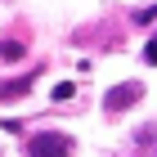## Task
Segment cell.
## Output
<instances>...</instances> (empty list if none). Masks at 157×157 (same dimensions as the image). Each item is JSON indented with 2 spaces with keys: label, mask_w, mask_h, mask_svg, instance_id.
Here are the masks:
<instances>
[{
  "label": "cell",
  "mask_w": 157,
  "mask_h": 157,
  "mask_svg": "<svg viewBox=\"0 0 157 157\" xmlns=\"http://www.w3.org/2000/svg\"><path fill=\"white\" fill-rule=\"evenodd\" d=\"M72 94H76V90H72L67 81H63V85H54V99H59V103H63V99H72Z\"/></svg>",
  "instance_id": "5"
},
{
  "label": "cell",
  "mask_w": 157,
  "mask_h": 157,
  "mask_svg": "<svg viewBox=\"0 0 157 157\" xmlns=\"http://www.w3.org/2000/svg\"><path fill=\"white\" fill-rule=\"evenodd\" d=\"M32 81H36V76H18V81H0V99H23L27 90H32Z\"/></svg>",
  "instance_id": "3"
},
{
  "label": "cell",
  "mask_w": 157,
  "mask_h": 157,
  "mask_svg": "<svg viewBox=\"0 0 157 157\" xmlns=\"http://www.w3.org/2000/svg\"><path fill=\"white\" fill-rule=\"evenodd\" d=\"M135 23H157V5H153V9H144V13H135Z\"/></svg>",
  "instance_id": "7"
},
{
  "label": "cell",
  "mask_w": 157,
  "mask_h": 157,
  "mask_svg": "<svg viewBox=\"0 0 157 157\" xmlns=\"http://www.w3.org/2000/svg\"><path fill=\"white\" fill-rule=\"evenodd\" d=\"M0 59H23V40H0Z\"/></svg>",
  "instance_id": "4"
},
{
  "label": "cell",
  "mask_w": 157,
  "mask_h": 157,
  "mask_svg": "<svg viewBox=\"0 0 157 157\" xmlns=\"http://www.w3.org/2000/svg\"><path fill=\"white\" fill-rule=\"evenodd\" d=\"M139 94H144V90H139L135 81H126V85H112L108 94H103V108H108V112H126V108H135V103H139Z\"/></svg>",
  "instance_id": "2"
},
{
  "label": "cell",
  "mask_w": 157,
  "mask_h": 157,
  "mask_svg": "<svg viewBox=\"0 0 157 157\" xmlns=\"http://www.w3.org/2000/svg\"><path fill=\"white\" fill-rule=\"evenodd\" d=\"M144 63H157V36H153V40L144 45Z\"/></svg>",
  "instance_id": "6"
},
{
  "label": "cell",
  "mask_w": 157,
  "mask_h": 157,
  "mask_svg": "<svg viewBox=\"0 0 157 157\" xmlns=\"http://www.w3.org/2000/svg\"><path fill=\"white\" fill-rule=\"evenodd\" d=\"M27 157H72V139L59 130H40L36 139H27Z\"/></svg>",
  "instance_id": "1"
}]
</instances>
